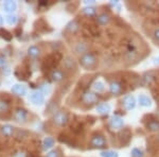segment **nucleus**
Instances as JSON below:
<instances>
[{"label": "nucleus", "instance_id": "1", "mask_svg": "<svg viewBox=\"0 0 159 157\" xmlns=\"http://www.w3.org/2000/svg\"><path fill=\"white\" fill-rule=\"evenodd\" d=\"M79 62L83 68L88 69V70H93L98 65V58L91 52H87L85 54L81 55L79 58Z\"/></svg>", "mask_w": 159, "mask_h": 157}, {"label": "nucleus", "instance_id": "2", "mask_svg": "<svg viewBox=\"0 0 159 157\" xmlns=\"http://www.w3.org/2000/svg\"><path fill=\"white\" fill-rule=\"evenodd\" d=\"M52 121L56 127H64L68 124L69 116L67 114V112H65V110H57V112L53 114Z\"/></svg>", "mask_w": 159, "mask_h": 157}, {"label": "nucleus", "instance_id": "3", "mask_svg": "<svg viewBox=\"0 0 159 157\" xmlns=\"http://www.w3.org/2000/svg\"><path fill=\"white\" fill-rule=\"evenodd\" d=\"M99 100V97L97 95V92L91 91V90H86L82 95V102L86 105H92L96 104Z\"/></svg>", "mask_w": 159, "mask_h": 157}, {"label": "nucleus", "instance_id": "4", "mask_svg": "<svg viewBox=\"0 0 159 157\" xmlns=\"http://www.w3.org/2000/svg\"><path fill=\"white\" fill-rule=\"evenodd\" d=\"M90 145L93 149H103L106 146V140L102 135L96 134L90 139Z\"/></svg>", "mask_w": 159, "mask_h": 157}, {"label": "nucleus", "instance_id": "5", "mask_svg": "<svg viewBox=\"0 0 159 157\" xmlns=\"http://www.w3.org/2000/svg\"><path fill=\"white\" fill-rule=\"evenodd\" d=\"M29 100L34 105H42L45 102V95L40 90H34L31 92Z\"/></svg>", "mask_w": 159, "mask_h": 157}, {"label": "nucleus", "instance_id": "6", "mask_svg": "<svg viewBox=\"0 0 159 157\" xmlns=\"http://www.w3.org/2000/svg\"><path fill=\"white\" fill-rule=\"evenodd\" d=\"M13 117H14V120L16 121V122H18V123H25V122H27V120H28V112L25 109H21V107H19V109H17L14 112V115H13Z\"/></svg>", "mask_w": 159, "mask_h": 157}, {"label": "nucleus", "instance_id": "7", "mask_svg": "<svg viewBox=\"0 0 159 157\" xmlns=\"http://www.w3.org/2000/svg\"><path fill=\"white\" fill-rule=\"evenodd\" d=\"M109 127L110 128H112V130H115V131L121 130V128L124 127V120H123L121 117H119V116H114V117L110 118V120H109Z\"/></svg>", "mask_w": 159, "mask_h": 157}, {"label": "nucleus", "instance_id": "8", "mask_svg": "<svg viewBox=\"0 0 159 157\" xmlns=\"http://www.w3.org/2000/svg\"><path fill=\"white\" fill-rule=\"evenodd\" d=\"M50 78L53 82L58 83V82H61L66 79V73L61 69H53L50 73Z\"/></svg>", "mask_w": 159, "mask_h": 157}, {"label": "nucleus", "instance_id": "9", "mask_svg": "<svg viewBox=\"0 0 159 157\" xmlns=\"http://www.w3.org/2000/svg\"><path fill=\"white\" fill-rule=\"evenodd\" d=\"M109 92L114 96H119L123 92V86L120 82L112 81L109 83Z\"/></svg>", "mask_w": 159, "mask_h": 157}, {"label": "nucleus", "instance_id": "10", "mask_svg": "<svg viewBox=\"0 0 159 157\" xmlns=\"http://www.w3.org/2000/svg\"><path fill=\"white\" fill-rule=\"evenodd\" d=\"M0 134L7 138L12 137L15 134V127L11 124H3L0 127Z\"/></svg>", "mask_w": 159, "mask_h": 157}, {"label": "nucleus", "instance_id": "11", "mask_svg": "<svg viewBox=\"0 0 159 157\" xmlns=\"http://www.w3.org/2000/svg\"><path fill=\"white\" fill-rule=\"evenodd\" d=\"M136 103H137V101H136L135 97L132 96V95L126 96L124 98V100H123V105H124L125 109H127V110L134 109L136 107Z\"/></svg>", "mask_w": 159, "mask_h": 157}, {"label": "nucleus", "instance_id": "12", "mask_svg": "<svg viewBox=\"0 0 159 157\" xmlns=\"http://www.w3.org/2000/svg\"><path fill=\"white\" fill-rule=\"evenodd\" d=\"M11 91H12V94L16 95V96H25V95H27L28 89H27V87L22 84H15L12 86Z\"/></svg>", "mask_w": 159, "mask_h": 157}, {"label": "nucleus", "instance_id": "13", "mask_svg": "<svg viewBox=\"0 0 159 157\" xmlns=\"http://www.w3.org/2000/svg\"><path fill=\"white\" fill-rule=\"evenodd\" d=\"M40 54H42V49L38 47V46L33 45L28 48V55H29L31 58H34L35 60V58H39Z\"/></svg>", "mask_w": 159, "mask_h": 157}, {"label": "nucleus", "instance_id": "14", "mask_svg": "<svg viewBox=\"0 0 159 157\" xmlns=\"http://www.w3.org/2000/svg\"><path fill=\"white\" fill-rule=\"evenodd\" d=\"M10 112V103L3 97L0 96V117Z\"/></svg>", "mask_w": 159, "mask_h": 157}, {"label": "nucleus", "instance_id": "15", "mask_svg": "<svg viewBox=\"0 0 159 157\" xmlns=\"http://www.w3.org/2000/svg\"><path fill=\"white\" fill-rule=\"evenodd\" d=\"M97 22H98V25H101V27H105V25H109L110 16L108 14H106V13H102V14L97 16Z\"/></svg>", "mask_w": 159, "mask_h": 157}, {"label": "nucleus", "instance_id": "16", "mask_svg": "<svg viewBox=\"0 0 159 157\" xmlns=\"http://www.w3.org/2000/svg\"><path fill=\"white\" fill-rule=\"evenodd\" d=\"M88 45H87L86 43H78L75 44V46H74V52L78 53V54H85V53L88 52Z\"/></svg>", "mask_w": 159, "mask_h": 157}, {"label": "nucleus", "instance_id": "17", "mask_svg": "<svg viewBox=\"0 0 159 157\" xmlns=\"http://www.w3.org/2000/svg\"><path fill=\"white\" fill-rule=\"evenodd\" d=\"M138 102H139V104L143 107L152 106V99L148 96H147V95H140V96L138 97Z\"/></svg>", "mask_w": 159, "mask_h": 157}, {"label": "nucleus", "instance_id": "18", "mask_svg": "<svg viewBox=\"0 0 159 157\" xmlns=\"http://www.w3.org/2000/svg\"><path fill=\"white\" fill-rule=\"evenodd\" d=\"M97 112L99 113L100 115H107L110 113V110H111V107H110L109 104H107V103H101V104H98L96 107Z\"/></svg>", "mask_w": 159, "mask_h": 157}, {"label": "nucleus", "instance_id": "19", "mask_svg": "<svg viewBox=\"0 0 159 157\" xmlns=\"http://www.w3.org/2000/svg\"><path fill=\"white\" fill-rule=\"evenodd\" d=\"M80 29V25L76 20H71L69 24L66 25V31L70 34H75Z\"/></svg>", "mask_w": 159, "mask_h": 157}, {"label": "nucleus", "instance_id": "20", "mask_svg": "<svg viewBox=\"0 0 159 157\" xmlns=\"http://www.w3.org/2000/svg\"><path fill=\"white\" fill-rule=\"evenodd\" d=\"M0 71H1L3 74H7L10 73V67H9V64H7V61L6 60V58L2 55H0Z\"/></svg>", "mask_w": 159, "mask_h": 157}, {"label": "nucleus", "instance_id": "21", "mask_svg": "<svg viewBox=\"0 0 159 157\" xmlns=\"http://www.w3.org/2000/svg\"><path fill=\"white\" fill-rule=\"evenodd\" d=\"M3 9H4V11H6V12L13 14V13L16 11L17 4H16V2H15V1H12V0H7V1L4 2Z\"/></svg>", "mask_w": 159, "mask_h": 157}, {"label": "nucleus", "instance_id": "22", "mask_svg": "<svg viewBox=\"0 0 159 157\" xmlns=\"http://www.w3.org/2000/svg\"><path fill=\"white\" fill-rule=\"evenodd\" d=\"M63 65L65 67L67 70H72V69H75L76 66H75V63L70 56H67L63 60Z\"/></svg>", "mask_w": 159, "mask_h": 157}, {"label": "nucleus", "instance_id": "23", "mask_svg": "<svg viewBox=\"0 0 159 157\" xmlns=\"http://www.w3.org/2000/svg\"><path fill=\"white\" fill-rule=\"evenodd\" d=\"M55 143V140L53 137H46L43 140V150H49L52 148Z\"/></svg>", "mask_w": 159, "mask_h": 157}, {"label": "nucleus", "instance_id": "24", "mask_svg": "<svg viewBox=\"0 0 159 157\" xmlns=\"http://www.w3.org/2000/svg\"><path fill=\"white\" fill-rule=\"evenodd\" d=\"M82 13L85 15L86 17H93L97 14V10L94 7H86L82 10Z\"/></svg>", "mask_w": 159, "mask_h": 157}, {"label": "nucleus", "instance_id": "25", "mask_svg": "<svg viewBox=\"0 0 159 157\" xmlns=\"http://www.w3.org/2000/svg\"><path fill=\"white\" fill-rule=\"evenodd\" d=\"M92 88H93L94 92H98V94H101L105 90V85L103 82L101 81H96L93 84H92Z\"/></svg>", "mask_w": 159, "mask_h": 157}, {"label": "nucleus", "instance_id": "26", "mask_svg": "<svg viewBox=\"0 0 159 157\" xmlns=\"http://www.w3.org/2000/svg\"><path fill=\"white\" fill-rule=\"evenodd\" d=\"M147 127L148 131L151 132H158L159 131V121H155V120H152L147 124Z\"/></svg>", "mask_w": 159, "mask_h": 157}, {"label": "nucleus", "instance_id": "27", "mask_svg": "<svg viewBox=\"0 0 159 157\" xmlns=\"http://www.w3.org/2000/svg\"><path fill=\"white\" fill-rule=\"evenodd\" d=\"M100 156L101 157H119V154L116 151L112 150H106V151H102L100 153Z\"/></svg>", "mask_w": 159, "mask_h": 157}, {"label": "nucleus", "instance_id": "28", "mask_svg": "<svg viewBox=\"0 0 159 157\" xmlns=\"http://www.w3.org/2000/svg\"><path fill=\"white\" fill-rule=\"evenodd\" d=\"M17 20H18V17L16 16V15L14 14H9L6 16V21L7 22L9 25H16L17 24Z\"/></svg>", "mask_w": 159, "mask_h": 157}, {"label": "nucleus", "instance_id": "29", "mask_svg": "<svg viewBox=\"0 0 159 157\" xmlns=\"http://www.w3.org/2000/svg\"><path fill=\"white\" fill-rule=\"evenodd\" d=\"M0 35H1L2 38H4L6 40H11L13 35L11 32H9L7 30L3 29V28H0Z\"/></svg>", "mask_w": 159, "mask_h": 157}, {"label": "nucleus", "instance_id": "30", "mask_svg": "<svg viewBox=\"0 0 159 157\" xmlns=\"http://www.w3.org/2000/svg\"><path fill=\"white\" fill-rule=\"evenodd\" d=\"M46 157H61V151L58 149H55V150H51L50 152H48L46 154Z\"/></svg>", "mask_w": 159, "mask_h": 157}, {"label": "nucleus", "instance_id": "31", "mask_svg": "<svg viewBox=\"0 0 159 157\" xmlns=\"http://www.w3.org/2000/svg\"><path fill=\"white\" fill-rule=\"evenodd\" d=\"M132 156L133 157H143L144 156V154H143V152L140 150V149H133L132 150Z\"/></svg>", "mask_w": 159, "mask_h": 157}, {"label": "nucleus", "instance_id": "32", "mask_svg": "<svg viewBox=\"0 0 159 157\" xmlns=\"http://www.w3.org/2000/svg\"><path fill=\"white\" fill-rule=\"evenodd\" d=\"M40 91H42L43 95H49L51 91V86L49 84H43V86L40 87Z\"/></svg>", "mask_w": 159, "mask_h": 157}, {"label": "nucleus", "instance_id": "33", "mask_svg": "<svg viewBox=\"0 0 159 157\" xmlns=\"http://www.w3.org/2000/svg\"><path fill=\"white\" fill-rule=\"evenodd\" d=\"M153 37L156 42H159V28H156L153 32Z\"/></svg>", "mask_w": 159, "mask_h": 157}, {"label": "nucleus", "instance_id": "34", "mask_svg": "<svg viewBox=\"0 0 159 157\" xmlns=\"http://www.w3.org/2000/svg\"><path fill=\"white\" fill-rule=\"evenodd\" d=\"M153 63L155 64V65L159 66V56H157V58H154V60H153Z\"/></svg>", "mask_w": 159, "mask_h": 157}, {"label": "nucleus", "instance_id": "35", "mask_svg": "<svg viewBox=\"0 0 159 157\" xmlns=\"http://www.w3.org/2000/svg\"><path fill=\"white\" fill-rule=\"evenodd\" d=\"M86 4H89V7H90V4H94V1H85Z\"/></svg>", "mask_w": 159, "mask_h": 157}, {"label": "nucleus", "instance_id": "36", "mask_svg": "<svg viewBox=\"0 0 159 157\" xmlns=\"http://www.w3.org/2000/svg\"><path fill=\"white\" fill-rule=\"evenodd\" d=\"M2 24H3V18H2L1 15H0V27L2 25Z\"/></svg>", "mask_w": 159, "mask_h": 157}]
</instances>
